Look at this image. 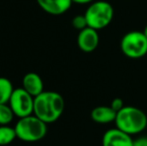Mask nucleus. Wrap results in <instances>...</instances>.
<instances>
[{"instance_id": "nucleus-1", "label": "nucleus", "mask_w": 147, "mask_h": 146, "mask_svg": "<svg viewBox=\"0 0 147 146\" xmlns=\"http://www.w3.org/2000/svg\"><path fill=\"white\" fill-rule=\"evenodd\" d=\"M65 107V102L61 94L55 91H43L34 97L35 116L45 123H52L58 120Z\"/></svg>"}, {"instance_id": "nucleus-2", "label": "nucleus", "mask_w": 147, "mask_h": 146, "mask_svg": "<svg viewBox=\"0 0 147 146\" xmlns=\"http://www.w3.org/2000/svg\"><path fill=\"white\" fill-rule=\"evenodd\" d=\"M115 127L129 135H136L147 127V115L143 110L135 106H124L117 112Z\"/></svg>"}, {"instance_id": "nucleus-3", "label": "nucleus", "mask_w": 147, "mask_h": 146, "mask_svg": "<svg viewBox=\"0 0 147 146\" xmlns=\"http://www.w3.org/2000/svg\"><path fill=\"white\" fill-rule=\"evenodd\" d=\"M88 27L101 30L106 28L112 22L114 17V8L105 0H97L89 4L84 13Z\"/></svg>"}, {"instance_id": "nucleus-4", "label": "nucleus", "mask_w": 147, "mask_h": 146, "mask_svg": "<svg viewBox=\"0 0 147 146\" xmlns=\"http://www.w3.org/2000/svg\"><path fill=\"white\" fill-rule=\"evenodd\" d=\"M47 123L35 115L22 117L15 125L17 138L25 142H36L45 137L47 133Z\"/></svg>"}, {"instance_id": "nucleus-5", "label": "nucleus", "mask_w": 147, "mask_h": 146, "mask_svg": "<svg viewBox=\"0 0 147 146\" xmlns=\"http://www.w3.org/2000/svg\"><path fill=\"white\" fill-rule=\"evenodd\" d=\"M120 49L128 58H141L147 55V37L143 31L127 32L121 38Z\"/></svg>"}, {"instance_id": "nucleus-6", "label": "nucleus", "mask_w": 147, "mask_h": 146, "mask_svg": "<svg viewBox=\"0 0 147 146\" xmlns=\"http://www.w3.org/2000/svg\"><path fill=\"white\" fill-rule=\"evenodd\" d=\"M8 103L13 111L14 115H16L19 118L29 116L33 113L34 97L22 87L13 90Z\"/></svg>"}, {"instance_id": "nucleus-7", "label": "nucleus", "mask_w": 147, "mask_h": 146, "mask_svg": "<svg viewBox=\"0 0 147 146\" xmlns=\"http://www.w3.org/2000/svg\"><path fill=\"white\" fill-rule=\"evenodd\" d=\"M99 34L98 30L91 27H86L80 30L77 36V45L81 51L85 53H91L99 45Z\"/></svg>"}, {"instance_id": "nucleus-8", "label": "nucleus", "mask_w": 147, "mask_h": 146, "mask_svg": "<svg viewBox=\"0 0 147 146\" xmlns=\"http://www.w3.org/2000/svg\"><path fill=\"white\" fill-rule=\"evenodd\" d=\"M102 146H133V139L131 135L115 127L103 134Z\"/></svg>"}, {"instance_id": "nucleus-9", "label": "nucleus", "mask_w": 147, "mask_h": 146, "mask_svg": "<svg viewBox=\"0 0 147 146\" xmlns=\"http://www.w3.org/2000/svg\"><path fill=\"white\" fill-rule=\"evenodd\" d=\"M39 7L51 15H61L71 8L72 0H36Z\"/></svg>"}, {"instance_id": "nucleus-10", "label": "nucleus", "mask_w": 147, "mask_h": 146, "mask_svg": "<svg viewBox=\"0 0 147 146\" xmlns=\"http://www.w3.org/2000/svg\"><path fill=\"white\" fill-rule=\"evenodd\" d=\"M22 88H24L33 97H36L44 91L42 79L40 75L35 72H29L24 75L22 80Z\"/></svg>"}, {"instance_id": "nucleus-11", "label": "nucleus", "mask_w": 147, "mask_h": 146, "mask_svg": "<svg viewBox=\"0 0 147 146\" xmlns=\"http://www.w3.org/2000/svg\"><path fill=\"white\" fill-rule=\"evenodd\" d=\"M117 112L111 108V106H97L93 108L90 113L91 119L98 124H108V123L114 122L116 118Z\"/></svg>"}, {"instance_id": "nucleus-12", "label": "nucleus", "mask_w": 147, "mask_h": 146, "mask_svg": "<svg viewBox=\"0 0 147 146\" xmlns=\"http://www.w3.org/2000/svg\"><path fill=\"white\" fill-rule=\"evenodd\" d=\"M13 86L9 79L0 77V104L8 103L13 92Z\"/></svg>"}, {"instance_id": "nucleus-13", "label": "nucleus", "mask_w": 147, "mask_h": 146, "mask_svg": "<svg viewBox=\"0 0 147 146\" xmlns=\"http://www.w3.org/2000/svg\"><path fill=\"white\" fill-rule=\"evenodd\" d=\"M17 138L15 128L8 125H0V146L8 145Z\"/></svg>"}, {"instance_id": "nucleus-14", "label": "nucleus", "mask_w": 147, "mask_h": 146, "mask_svg": "<svg viewBox=\"0 0 147 146\" xmlns=\"http://www.w3.org/2000/svg\"><path fill=\"white\" fill-rule=\"evenodd\" d=\"M14 113L7 103L0 104V125H8L13 120Z\"/></svg>"}, {"instance_id": "nucleus-15", "label": "nucleus", "mask_w": 147, "mask_h": 146, "mask_svg": "<svg viewBox=\"0 0 147 146\" xmlns=\"http://www.w3.org/2000/svg\"><path fill=\"white\" fill-rule=\"evenodd\" d=\"M72 26H73L75 29L77 30H82L84 28L88 27V24H87V20H86L85 15H82V14H79V15H76L73 17L72 19Z\"/></svg>"}, {"instance_id": "nucleus-16", "label": "nucleus", "mask_w": 147, "mask_h": 146, "mask_svg": "<svg viewBox=\"0 0 147 146\" xmlns=\"http://www.w3.org/2000/svg\"><path fill=\"white\" fill-rule=\"evenodd\" d=\"M111 108L115 111V112H118L124 107V102L121 98H114V99L111 101V104H110Z\"/></svg>"}, {"instance_id": "nucleus-17", "label": "nucleus", "mask_w": 147, "mask_h": 146, "mask_svg": "<svg viewBox=\"0 0 147 146\" xmlns=\"http://www.w3.org/2000/svg\"><path fill=\"white\" fill-rule=\"evenodd\" d=\"M133 146H147V136H140L133 139Z\"/></svg>"}, {"instance_id": "nucleus-18", "label": "nucleus", "mask_w": 147, "mask_h": 146, "mask_svg": "<svg viewBox=\"0 0 147 146\" xmlns=\"http://www.w3.org/2000/svg\"><path fill=\"white\" fill-rule=\"evenodd\" d=\"M93 1H95V0H72V2L73 3H76V4H90L92 3Z\"/></svg>"}, {"instance_id": "nucleus-19", "label": "nucleus", "mask_w": 147, "mask_h": 146, "mask_svg": "<svg viewBox=\"0 0 147 146\" xmlns=\"http://www.w3.org/2000/svg\"><path fill=\"white\" fill-rule=\"evenodd\" d=\"M143 33L145 34V36L147 37V24L145 25V27H144V29H143Z\"/></svg>"}]
</instances>
